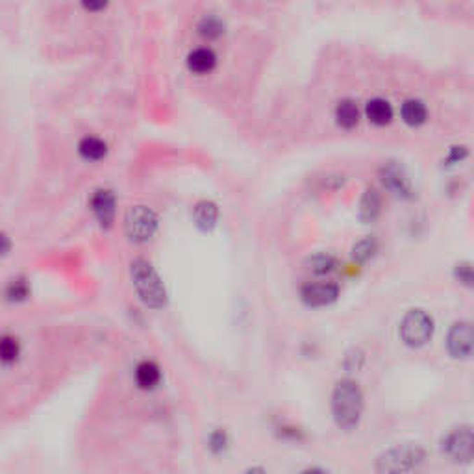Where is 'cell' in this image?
<instances>
[{
    "label": "cell",
    "mask_w": 474,
    "mask_h": 474,
    "mask_svg": "<svg viewBox=\"0 0 474 474\" xmlns=\"http://www.w3.org/2000/svg\"><path fill=\"white\" fill-rule=\"evenodd\" d=\"M224 30L221 19H217L215 15H206L199 24V32L204 37H219Z\"/></svg>",
    "instance_id": "cell-22"
},
{
    "label": "cell",
    "mask_w": 474,
    "mask_h": 474,
    "mask_svg": "<svg viewBox=\"0 0 474 474\" xmlns=\"http://www.w3.org/2000/svg\"><path fill=\"white\" fill-rule=\"evenodd\" d=\"M6 296H8V301H24L28 296V284L21 278L13 280L6 287Z\"/></svg>",
    "instance_id": "cell-24"
},
{
    "label": "cell",
    "mask_w": 474,
    "mask_h": 474,
    "mask_svg": "<svg viewBox=\"0 0 474 474\" xmlns=\"http://www.w3.org/2000/svg\"><path fill=\"white\" fill-rule=\"evenodd\" d=\"M443 450L454 464H473L474 461V428L458 426L450 430L443 439Z\"/></svg>",
    "instance_id": "cell-5"
},
{
    "label": "cell",
    "mask_w": 474,
    "mask_h": 474,
    "mask_svg": "<svg viewBox=\"0 0 474 474\" xmlns=\"http://www.w3.org/2000/svg\"><path fill=\"white\" fill-rule=\"evenodd\" d=\"M454 276L459 284L474 287V265L473 264H458L454 269Z\"/></svg>",
    "instance_id": "cell-25"
},
{
    "label": "cell",
    "mask_w": 474,
    "mask_h": 474,
    "mask_svg": "<svg viewBox=\"0 0 474 474\" xmlns=\"http://www.w3.org/2000/svg\"><path fill=\"white\" fill-rule=\"evenodd\" d=\"M80 154L84 156L85 159H101L106 154V143L102 139L95 136H85L78 145Z\"/></svg>",
    "instance_id": "cell-18"
},
{
    "label": "cell",
    "mask_w": 474,
    "mask_h": 474,
    "mask_svg": "<svg viewBox=\"0 0 474 474\" xmlns=\"http://www.w3.org/2000/svg\"><path fill=\"white\" fill-rule=\"evenodd\" d=\"M433 336V319L424 310H410L401 321V339L408 347H424Z\"/></svg>",
    "instance_id": "cell-4"
},
{
    "label": "cell",
    "mask_w": 474,
    "mask_h": 474,
    "mask_svg": "<svg viewBox=\"0 0 474 474\" xmlns=\"http://www.w3.org/2000/svg\"><path fill=\"white\" fill-rule=\"evenodd\" d=\"M215 52L208 47H199L195 50H191L187 56V65L191 71L195 73H208L215 65Z\"/></svg>",
    "instance_id": "cell-12"
},
{
    "label": "cell",
    "mask_w": 474,
    "mask_h": 474,
    "mask_svg": "<svg viewBox=\"0 0 474 474\" xmlns=\"http://www.w3.org/2000/svg\"><path fill=\"white\" fill-rule=\"evenodd\" d=\"M364 358H365V354L361 352L359 348H354L352 352L347 354V358H345V365H348L350 361H352V364H354L352 371L359 369V367H361V364H364Z\"/></svg>",
    "instance_id": "cell-26"
},
{
    "label": "cell",
    "mask_w": 474,
    "mask_h": 474,
    "mask_svg": "<svg viewBox=\"0 0 474 474\" xmlns=\"http://www.w3.org/2000/svg\"><path fill=\"white\" fill-rule=\"evenodd\" d=\"M380 176H382V182H384L385 187L389 191H393L395 195L410 196L411 182L401 164H396V161L385 164L384 167L380 169Z\"/></svg>",
    "instance_id": "cell-9"
},
{
    "label": "cell",
    "mask_w": 474,
    "mask_h": 474,
    "mask_svg": "<svg viewBox=\"0 0 474 474\" xmlns=\"http://www.w3.org/2000/svg\"><path fill=\"white\" fill-rule=\"evenodd\" d=\"M336 119L345 128L356 127L359 119V110L356 102L350 101V99H345V101L339 102L338 108H336Z\"/></svg>",
    "instance_id": "cell-17"
},
{
    "label": "cell",
    "mask_w": 474,
    "mask_h": 474,
    "mask_svg": "<svg viewBox=\"0 0 474 474\" xmlns=\"http://www.w3.org/2000/svg\"><path fill=\"white\" fill-rule=\"evenodd\" d=\"M378 248V243L374 237H364L361 241H358L352 248V258L358 261V264H365L367 259H371Z\"/></svg>",
    "instance_id": "cell-19"
},
{
    "label": "cell",
    "mask_w": 474,
    "mask_h": 474,
    "mask_svg": "<svg viewBox=\"0 0 474 474\" xmlns=\"http://www.w3.org/2000/svg\"><path fill=\"white\" fill-rule=\"evenodd\" d=\"M208 448H210L213 454H221L224 452L228 448V433L221 428H217L213 432L210 433V438H208Z\"/></svg>",
    "instance_id": "cell-23"
},
{
    "label": "cell",
    "mask_w": 474,
    "mask_h": 474,
    "mask_svg": "<svg viewBox=\"0 0 474 474\" xmlns=\"http://www.w3.org/2000/svg\"><path fill=\"white\" fill-rule=\"evenodd\" d=\"M365 113L369 117V121L374 122V124H387V122L393 119V106L389 102L385 101V99H373V101L367 102V108H365Z\"/></svg>",
    "instance_id": "cell-11"
},
{
    "label": "cell",
    "mask_w": 474,
    "mask_h": 474,
    "mask_svg": "<svg viewBox=\"0 0 474 474\" xmlns=\"http://www.w3.org/2000/svg\"><path fill=\"white\" fill-rule=\"evenodd\" d=\"M0 356H2V364L10 365L13 364L19 356V341L11 336H4L0 343Z\"/></svg>",
    "instance_id": "cell-21"
},
{
    "label": "cell",
    "mask_w": 474,
    "mask_h": 474,
    "mask_svg": "<svg viewBox=\"0 0 474 474\" xmlns=\"http://www.w3.org/2000/svg\"><path fill=\"white\" fill-rule=\"evenodd\" d=\"M158 227V217L147 206H132L124 215V232L136 243L150 239Z\"/></svg>",
    "instance_id": "cell-6"
},
{
    "label": "cell",
    "mask_w": 474,
    "mask_h": 474,
    "mask_svg": "<svg viewBox=\"0 0 474 474\" xmlns=\"http://www.w3.org/2000/svg\"><path fill=\"white\" fill-rule=\"evenodd\" d=\"M84 6L87 10H101V8H106V2H99V4H95V2H85Z\"/></svg>",
    "instance_id": "cell-29"
},
{
    "label": "cell",
    "mask_w": 474,
    "mask_h": 474,
    "mask_svg": "<svg viewBox=\"0 0 474 474\" xmlns=\"http://www.w3.org/2000/svg\"><path fill=\"white\" fill-rule=\"evenodd\" d=\"M2 245H4V247H2V254H8V247H10V245H8V236H6V234H2Z\"/></svg>",
    "instance_id": "cell-31"
},
{
    "label": "cell",
    "mask_w": 474,
    "mask_h": 474,
    "mask_svg": "<svg viewBox=\"0 0 474 474\" xmlns=\"http://www.w3.org/2000/svg\"><path fill=\"white\" fill-rule=\"evenodd\" d=\"M364 393L354 380H339L332 391V415L343 430H354L364 415Z\"/></svg>",
    "instance_id": "cell-1"
},
{
    "label": "cell",
    "mask_w": 474,
    "mask_h": 474,
    "mask_svg": "<svg viewBox=\"0 0 474 474\" xmlns=\"http://www.w3.org/2000/svg\"><path fill=\"white\" fill-rule=\"evenodd\" d=\"M308 265H310L308 269H310L311 273L328 274V273H332V271H336L338 261H336L332 256H328V254H317V256L310 258Z\"/></svg>",
    "instance_id": "cell-20"
},
{
    "label": "cell",
    "mask_w": 474,
    "mask_h": 474,
    "mask_svg": "<svg viewBox=\"0 0 474 474\" xmlns=\"http://www.w3.org/2000/svg\"><path fill=\"white\" fill-rule=\"evenodd\" d=\"M402 119L411 124V127H419L422 122L426 121L428 117V110L424 102L419 101V99H408L404 104H402Z\"/></svg>",
    "instance_id": "cell-16"
},
{
    "label": "cell",
    "mask_w": 474,
    "mask_h": 474,
    "mask_svg": "<svg viewBox=\"0 0 474 474\" xmlns=\"http://www.w3.org/2000/svg\"><path fill=\"white\" fill-rule=\"evenodd\" d=\"M91 208L102 227H110L115 217V196L110 189H99L91 196Z\"/></svg>",
    "instance_id": "cell-10"
},
{
    "label": "cell",
    "mask_w": 474,
    "mask_h": 474,
    "mask_svg": "<svg viewBox=\"0 0 474 474\" xmlns=\"http://www.w3.org/2000/svg\"><path fill=\"white\" fill-rule=\"evenodd\" d=\"M467 156V150H465L464 147H454L452 152H450V158H448V161H458V159L465 158Z\"/></svg>",
    "instance_id": "cell-27"
},
{
    "label": "cell",
    "mask_w": 474,
    "mask_h": 474,
    "mask_svg": "<svg viewBox=\"0 0 474 474\" xmlns=\"http://www.w3.org/2000/svg\"><path fill=\"white\" fill-rule=\"evenodd\" d=\"M447 350L454 359H467L474 354V322H454L447 336Z\"/></svg>",
    "instance_id": "cell-7"
},
{
    "label": "cell",
    "mask_w": 474,
    "mask_h": 474,
    "mask_svg": "<svg viewBox=\"0 0 474 474\" xmlns=\"http://www.w3.org/2000/svg\"><path fill=\"white\" fill-rule=\"evenodd\" d=\"M159 378H161V373H159V367L154 361L145 359L136 367V382L143 389H152L154 385H158Z\"/></svg>",
    "instance_id": "cell-13"
},
{
    "label": "cell",
    "mask_w": 474,
    "mask_h": 474,
    "mask_svg": "<svg viewBox=\"0 0 474 474\" xmlns=\"http://www.w3.org/2000/svg\"><path fill=\"white\" fill-rule=\"evenodd\" d=\"M217 215H219V210L210 201H201L195 206V210H193L196 227L201 228V230H211V228L215 227Z\"/></svg>",
    "instance_id": "cell-15"
},
{
    "label": "cell",
    "mask_w": 474,
    "mask_h": 474,
    "mask_svg": "<svg viewBox=\"0 0 474 474\" xmlns=\"http://www.w3.org/2000/svg\"><path fill=\"white\" fill-rule=\"evenodd\" d=\"M302 474H332V473L326 469H322V467H311V469H306Z\"/></svg>",
    "instance_id": "cell-28"
},
{
    "label": "cell",
    "mask_w": 474,
    "mask_h": 474,
    "mask_svg": "<svg viewBox=\"0 0 474 474\" xmlns=\"http://www.w3.org/2000/svg\"><path fill=\"white\" fill-rule=\"evenodd\" d=\"M301 296L304 304L311 308H321L338 301L339 287L333 282H310L302 287Z\"/></svg>",
    "instance_id": "cell-8"
},
{
    "label": "cell",
    "mask_w": 474,
    "mask_h": 474,
    "mask_svg": "<svg viewBox=\"0 0 474 474\" xmlns=\"http://www.w3.org/2000/svg\"><path fill=\"white\" fill-rule=\"evenodd\" d=\"M382 210V196L376 189L369 187V189H365L364 196H361V201H359V217L364 219V221H373L376 219Z\"/></svg>",
    "instance_id": "cell-14"
},
{
    "label": "cell",
    "mask_w": 474,
    "mask_h": 474,
    "mask_svg": "<svg viewBox=\"0 0 474 474\" xmlns=\"http://www.w3.org/2000/svg\"><path fill=\"white\" fill-rule=\"evenodd\" d=\"M426 464V450L419 443H398L385 448L374 464L378 474H415Z\"/></svg>",
    "instance_id": "cell-2"
},
{
    "label": "cell",
    "mask_w": 474,
    "mask_h": 474,
    "mask_svg": "<svg viewBox=\"0 0 474 474\" xmlns=\"http://www.w3.org/2000/svg\"><path fill=\"white\" fill-rule=\"evenodd\" d=\"M243 474H267V471L264 467H250V469H247Z\"/></svg>",
    "instance_id": "cell-30"
},
{
    "label": "cell",
    "mask_w": 474,
    "mask_h": 474,
    "mask_svg": "<svg viewBox=\"0 0 474 474\" xmlns=\"http://www.w3.org/2000/svg\"><path fill=\"white\" fill-rule=\"evenodd\" d=\"M130 274H132V282L137 295L148 308L159 310L167 304V291H165L164 282L147 259H134L132 265H130Z\"/></svg>",
    "instance_id": "cell-3"
}]
</instances>
